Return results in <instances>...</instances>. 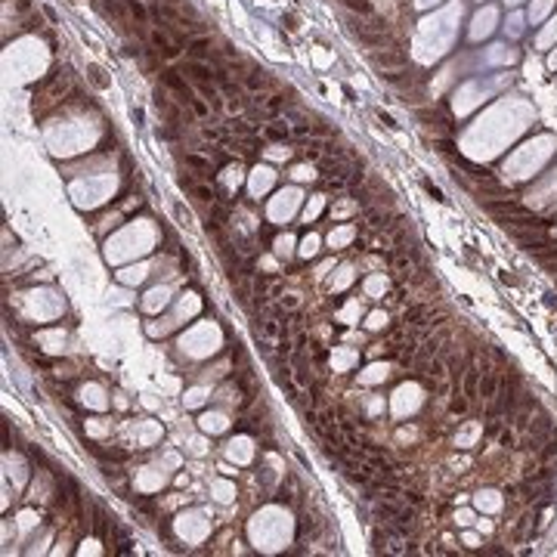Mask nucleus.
Masks as SVG:
<instances>
[{
  "label": "nucleus",
  "mask_w": 557,
  "mask_h": 557,
  "mask_svg": "<svg viewBox=\"0 0 557 557\" xmlns=\"http://www.w3.org/2000/svg\"><path fill=\"white\" fill-rule=\"evenodd\" d=\"M403 498L412 501V505H421V495H418V492H403Z\"/></svg>",
  "instance_id": "c9c22d12"
},
{
  "label": "nucleus",
  "mask_w": 557,
  "mask_h": 557,
  "mask_svg": "<svg viewBox=\"0 0 557 557\" xmlns=\"http://www.w3.org/2000/svg\"><path fill=\"white\" fill-rule=\"evenodd\" d=\"M189 105H192V112L199 115V118H208V109H211V105H208L205 99H195V96H192V102H189Z\"/></svg>",
  "instance_id": "393cba45"
},
{
  "label": "nucleus",
  "mask_w": 557,
  "mask_h": 557,
  "mask_svg": "<svg viewBox=\"0 0 557 557\" xmlns=\"http://www.w3.org/2000/svg\"><path fill=\"white\" fill-rule=\"evenodd\" d=\"M424 189H427L430 195H434V199H437V202H446V199H443V192H440V189H437L434 183H427V179H424Z\"/></svg>",
  "instance_id": "72a5a7b5"
},
{
  "label": "nucleus",
  "mask_w": 557,
  "mask_h": 557,
  "mask_svg": "<svg viewBox=\"0 0 557 557\" xmlns=\"http://www.w3.org/2000/svg\"><path fill=\"white\" fill-rule=\"evenodd\" d=\"M149 41H152V47H155L164 59H176V56H179V44H173L161 28H155V31L149 34Z\"/></svg>",
  "instance_id": "f03ea898"
},
{
  "label": "nucleus",
  "mask_w": 557,
  "mask_h": 557,
  "mask_svg": "<svg viewBox=\"0 0 557 557\" xmlns=\"http://www.w3.org/2000/svg\"><path fill=\"white\" fill-rule=\"evenodd\" d=\"M313 130H316V127H313L310 121H300V124H297V127H294L291 133H294V136H307V133H313Z\"/></svg>",
  "instance_id": "bb28decb"
},
{
  "label": "nucleus",
  "mask_w": 557,
  "mask_h": 557,
  "mask_svg": "<svg viewBox=\"0 0 557 557\" xmlns=\"http://www.w3.org/2000/svg\"><path fill=\"white\" fill-rule=\"evenodd\" d=\"M307 340H310V337H307V334L300 331V334L294 337V350H297V353H303V350H307Z\"/></svg>",
  "instance_id": "2f4dec72"
},
{
  "label": "nucleus",
  "mask_w": 557,
  "mask_h": 557,
  "mask_svg": "<svg viewBox=\"0 0 557 557\" xmlns=\"http://www.w3.org/2000/svg\"><path fill=\"white\" fill-rule=\"evenodd\" d=\"M548 430H551V418H548V415H542V418L535 421V427H532V434H535V437H545Z\"/></svg>",
  "instance_id": "b1692460"
},
{
  "label": "nucleus",
  "mask_w": 557,
  "mask_h": 557,
  "mask_svg": "<svg viewBox=\"0 0 557 557\" xmlns=\"http://www.w3.org/2000/svg\"><path fill=\"white\" fill-rule=\"evenodd\" d=\"M245 105H248V102H245V96H242V93H236V96H229V102H226V109H229L232 115H239V112L245 109Z\"/></svg>",
  "instance_id": "5701e85b"
},
{
  "label": "nucleus",
  "mask_w": 557,
  "mask_h": 557,
  "mask_svg": "<svg viewBox=\"0 0 557 557\" xmlns=\"http://www.w3.org/2000/svg\"><path fill=\"white\" fill-rule=\"evenodd\" d=\"M356 38L362 41L365 47H387L390 44V34L387 31H356Z\"/></svg>",
  "instance_id": "1a4fd4ad"
},
{
  "label": "nucleus",
  "mask_w": 557,
  "mask_h": 557,
  "mask_svg": "<svg viewBox=\"0 0 557 557\" xmlns=\"http://www.w3.org/2000/svg\"><path fill=\"white\" fill-rule=\"evenodd\" d=\"M294 384H297V390H307V387H313V378L307 375V368H294Z\"/></svg>",
  "instance_id": "6ab92c4d"
},
{
  "label": "nucleus",
  "mask_w": 557,
  "mask_h": 557,
  "mask_svg": "<svg viewBox=\"0 0 557 557\" xmlns=\"http://www.w3.org/2000/svg\"><path fill=\"white\" fill-rule=\"evenodd\" d=\"M365 220H368L372 226H384V229L390 226V223H387V217H384L381 211H375V208H365Z\"/></svg>",
  "instance_id": "aec40b11"
},
{
  "label": "nucleus",
  "mask_w": 557,
  "mask_h": 557,
  "mask_svg": "<svg viewBox=\"0 0 557 557\" xmlns=\"http://www.w3.org/2000/svg\"><path fill=\"white\" fill-rule=\"evenodd\" d=\"M164 4H167V7H176V4H179V0H164Z\"/></svg>",
  "instance_id": "4c0bfd02"
},
{
  "label": "nucleus",
  "mask_w": 557,
  "mask_h": 557,
  "mask_svg": "<svg viewBox=\"0 0 557 557\" xmlns=\"http://www.w3.org/2000/svg\"><path fill=\"white\" fill-rule=\"evenodd\" d=\"M554 455H557V440H548L545 449H542V458L548 461V458H554Z\"/></svg>",
  "instance_id": "c85d7f7f"
},
{
  "label": "nucleus",
  "mask_w": 557,
  "mask_h": 557,
  "mask_svg": "<svg viewBox=\"0 0 557 557\" xmlns=\"http://www.w3.org/2000/svg\"><path fill=\"white\" fill-rule=\"evenodd\" d=\"M282 331H285V328H282V319H266V322H263V328H260V334H263L266 340H276Z\"/></svg>",
  "instance_id": "ddd939ff"
},
{
  "label": "nucleus",
  "mask_w": 557,
  "mask_h": 557,
  "mask_svg": "<svg viewBox=\"0 0 557 557\" xmlns=\"http://www.w3.org/2000/svg\"><path fill=\"white\" fill-rule=\"evenodd\" d=\"M266 84H269V78H266V71H260V68H254V71H248V75H245V87L254 90V93H260Z\"/></svg>",
  "instance_id": "9b49d317"
},
{
  "label": "nucleus",
  "mask_w": 557,
  "mask_h": 557,
  "mask_svg": "<svg viewBox=\"0 0 557 557\" xmlns=\"http://www.w3.org/2000/svg\"><path fill=\"white\" fill-rule=\"evenodd\" d=\"M464 393H455V400H452V412H464L468 409V400H461Z\"/></svg>",
  "instance_id": "7c9ffc66"
},
{
  "label": "nucleus",
  "mask_w": 557,
  "mask_h": 557,
  "mask_svg": "<svg viewBox=\"0 0 557 557\" xmlns=\"http://www.w3.org/2000/svg\"><path fill=\"white\" fill-rule=\"evenodd\" d=\"M189 59H211V38H192L186 44Z\"/></svg>",
  "instance_id": "39448f33"
},
{
  "label": "nucleus",
  "mask_w": 557,
  "mask_h": 557,
  "mask_svg": "<svg viewBox=\"0 0 557 557\" xmlns=\"http://www.w3.org/2000/svg\"><path fill=\"white\" fill-rule=\"evenodd\" d=\"M186 164H189V167H195V170H202V173H205V170H211V161H208V158H202V155H192V152H186Z\"/></svg>",
  "instance_id": "a211bd4d"
},
{
  "label": "nucleus",
  "mask_w": 557,
  "mask_h": 557,
  "mask_svg": "<svg viewBox=\"0 0 557 557\" xmlns=\"http://www.w3.org/2000/svg\"><path fill=\"white\" fill-rule=\"evenodd\" d=\"M31 10V0H16V13H28Z\"/></svg>",
  "instance_id": "f704fd0d"
},
{
  "label": "nucleus",
  "mask_w": 557,
  "mask_h": 557,
  "mask_svg": "<svg viewBox=\"0 0 557 557\" xmlns=\"http://www.w3.org/2000/svg\"><path fill=\"white\" fill-rule=\"evenodd\" d=\"M288 133H291V130L285 127L282 121H276V124H266V127H263V136H266V139H285Z\"/></svg>",
  "instance_id": "4468645a"
},
{
  "label": "nucleus",
  "mask_w": 557,
  "mask_h": 557,
  "mask_svg": "<svg viewBox=\"0 0 557 557\" xmlns=\"http://www.w3.org/2000/svg\"><path fill=\"white\" fill-rule=\"evenodd\" d=\"M375 511H378V517H390V520H397V517H400V508H397V505H390V501H381V505L375 508Z\"/></svg>",
  "instance_id": "412c9836"
},
{
  "label": "nucleus",
  "mask_w": 557,
  "mask_h": 557,
  "mask_svg": "<svg viewBox=\"0 0 557 557\" xmlns=\"http://www.w3.org/2000/svg\"><path fill=\"white\" fill-rule=\"evenodd\" d=\"M378 118H381V121H384V124H387V127H397V124H393V118H387V115H384V112H378Z\"/></svg>",
  "instance_id": "e433bc0d"
},
{
  "label": "nucleus",
  "mask_w": 557,
  "mask_h": 557,
  "mask_svg": "<svg viewBox=\"0 0 557 557\" xmlns=\"http://www.w3.org/2000/svg\"><path fill=\"white\" fill-rule=\"evenodd\" d=\"M205 136H208V139H214V142H223V139H226V133H223V130H214V127H205Z\"/></svg>",
  "instance_id": "c756f323"
},
{
  "label": "nucleus",
  "mask_w": 557,
  "mask_h": 557,
  "mask_svg": "<svg viewBox=\"0 0 557 557\" xmlns=\"http://www.w3.org/2000/svg\"><path fill=\"white\" fill-rule=\"evenodd\" d=\"M501 446H505V449H517V440H514V430H501Z\"/></svg>",
  "instance_id": "cd10ccee"
},
{
  "label": "nucleus",
  "mask_w": 557,
  "mask_h": 557,
  "mask_svg": "<svg viewBox=\"0 0 557 557\" xmlns=\"http://www.w3.org/2000/svg\"><path fill=\"white\" fill-rule=\"evenodd\" d=\"M186 75H192L195 84H211L217 78V71H211V65H205L202 59H189L186 62Z\"/></svg>",
  "instance_id": "7ed1b4c3"
},
{
  "label": "nucleus",
  "mask_w": 557,
  "mask_h": 557,
  "mask_svg": "<svg viewBox=\"0 0 557 557\" xmlns=\"http://www.w3.org/2000/svg\"><path fill=\"white\" fill-rule=\"evenodd\" d=\"M480 378H483V368L480 365H468V372H464V397H468V400H477L480 397Z\"/></svg>",
  "instance_id": "20e7f679"
},
{
  "label": "nucleus",
  "mask_w": 557,
  "mask_h": 557,
  "mask_svg": "<svg viewBox=\"0 0 557 557\" xmlns=\"http://www.w3.org/2000/svg\"><path fill=\"white\" fill-rule=\"evenodd\" d=\"M347 10H353V13H359V16H372V4L368 0H340Z\"/></svg>",
  "instance_id": "dca6fc26"
},
{
  "label": "nucleus",
  "mask_w": 557,
  "mask_h": 557,
  "mask_svg": "<svg viewBox=\"0 0 557 557\" xmlns=\"http://www.w3.org/2000/svg\"><path fill=\"white\" fill-rule=\"evenodd\" d=\"M526 424H529V418H526V409H523V412H520V415H517L514 427H517V430H526Z\"/></svg>",
  "instance_id": "473e14b6"
},
{
  "label": "nucleus",
  "mask_w": 557,
  "mask_h": 557,
  "mask_svg": "<svg viewBox=\"0 0 557 557\" xmlns=\"http://www.w3.org/2000/svg\"><path fill=\"white\" fill-rule=\"evenodd\" d=\"M372 62L378 65L381 71L384 68H406L409 65V56L400 50H384V53H372Z\"/></svg>",
  "instance_id": "f257e3e1"
},
{
  "label": "nucleus",
  "mask_w": 557,
  "mask_h": 557,
  "mask_svg": "<svg viewBox=\"0 0 557 557\" xmlns=\"http://www.w3.org/2000/svg\"><path fill=\"white\" fill-rule=\"evenodd\" d=\"M87 78L93 81V87H99V90L109 87V78H105V75H102V68H96V65H90V68H87Z\"/></svg>",
  "instance_id": "f3484780"
},
{
  "label": "nucleus",
  "mask_w": 557,
  "mask_h": 557,
  "mask_svg": "<svg viewBox=\"0 0 557 557\" xmlns=\"http://www.w3.org/2000/svg\"><path fill=\"white\" fill-rule=\"evenodd\" d=\"M155 109L164 115L170 124H179V109H176V105H170V99L164 93H155Z\"/></svg>",
  "instance_id": "423d86ee"
},
{
  "label": "nucleus",
  "mask_w": 557,
  "mask_h": 557,
  "mask_svg": "<svg viewBox=\"0 0 557 557\" xmlns=\"http://www.w3.org/2000/svg\"><path fill=\"white\" fill-rule=\"evenodd\" d=\"M498 375L495 372H483V384H480V397L483 400H495V393H498Z\"/></svg>",
  "instance_id": "9d476101"
},
{
  "label": "nucleus",
  "mask_w": 557,
  "mask_h": 557,
  "mask_svg": "<svg viewBox=\"0 0 557 557\" xmlns=\"http://www.w3.org/2000/svg\"><path fill=\"white\" fill-rule=\"evenodd\" d=\"M229 130L239 133V136H245V139H254V133H257V130L251 127L248 121H242V118H232V121H229Z\"/></svg>",
  "instance_id": "f8f14e48"
},
{
  "label": "nucleus",
  "mask_w": 557,
  "mask_h": 557,
  "mask_svg": "<svg viewBox=\"0 0 557 557\" xmlns=\"http://www.w3.org/2000/svg\"><path fill=\"white\" fill-rule=\"evenodd\" d=\"M199 93H202V99L211 105V112H223V99H220V93H217V87H211V84H199Z\"/></svg>",
  "instance_id": "0eeeda50"
},
{
  "label": "nucleus",
  "mask_w": 557,
  "mask_h": 557,
  "mask_svg": "<svg viewBox=\"0 0 557 557\" xmlns=\"http://www.w3.org/2000/svg\"><path fill=\"white\" fill-rule=\"evenodd\" d=\"M387 84H393V87H403V90H409V87H415V75H409V71H384L381 75Z\"/></svg>",
  "instance_id": "6e6552de"
},
{
  "label": "nucleus",
  "mask_w": 557,
  "mask_h": 557,
  "mask_svg": "<svg viewBox=\"0 0 557 557\" xmlns=\"http://www.w3.org/2000/svg\"><path fill=\"white\" fill-rule=\"evenodd\" d=\"M192 192H195V199H199V202H205V205H214V202H217L214 189H211V186H205V183H195V186H192Z\"/></svg>",
  "instance_id": "2eb2a0df"
},
{
  "label": "nucleus",
  "mask_w": 557,
  "mask_h": 557,
  "mask_svg": "<svg viewBox=\"0 0 557 557\" xmlns=\"http://www.w3.org/2000/svg\"><path fill=\"white\" fill-rule=\"evenodd\" d=\"M127 10H130V16L136 22H146V7H142L139 0H127Z\"/></svg>",
  "instance_id": "4be33fe9"
},
{
  "label": "nucleus",
  "mask_w": 557,
  "mask_h": 557,
  "mask_svg": "<svg viewBox=\"0 0 557 557\" xmlns=\"http://www.w3.org/2000/svg\"><path fill=\"white\" fill-rule=\"evenodd\" d=\"M173 211H176V220H179V226H192V217H189V211H186L183 205H176Z\"/></svg>",
  "instance_id": "a878e982"
}]
</instances>
